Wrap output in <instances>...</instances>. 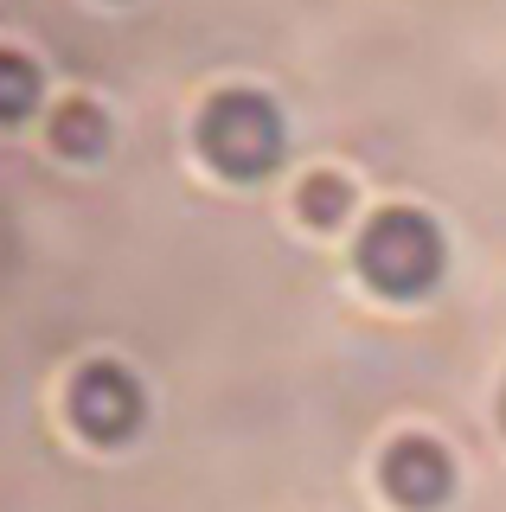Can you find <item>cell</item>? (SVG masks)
<instances>
[{
  "label": "cell",
  "mask_w": 506,
  "mask_h": 512,
  "mask_svg": "<svg viewBox=\"0 0 506 512\" xmlns=\"http://www.w3.org/2000/svg\"><path fill=\"white\" fill-rule=\"evenodd\" d=\"M359 276L378 295H423L442 276V231L417 205H385L372 212V224L359 231Z\"/></svg>",
  "instance_id": "cell-1"
},
{
  "label": "cell",
  "mask_w": 506,
  "mask_h": 512,
  "mask_svg": "<svg viewBox=\"0 0 506 512\" xmlns=\"http://www.w3.org/2000/svg\"><path fill=\"white\" fill-rule=\"evenodd\" d=\"M295 212H302L308 224H340L346 212H353V180L346 173H308L302 186H295Z\"/></svg>",
  "instance_id": "cell-7"
},
{
  "label": "cell",
  "mask_w": 506,
  "mask_h": 512,
  "mask_svg": "<svg viewBox=\"0 0 506 512\" xmlns=\"http://www.w3.org/2000/svg\"><path fill=\"white\" fill-rule=\"evenodd\" d=\"M71 423L84 429L90 442H122V436H135V423H141V384L122 372V365H84V372L71 378Z\"/></svg>",
  "instance_id": "cell-3"
},
{
  "label": "cell",
  "mask_w": 506,
  "mask_h": 512,
  "mask_svg": "<svg viewBox=\"0 0 506 512\" xmlns=\"http://www.w3.org/2000/svg\"><path fill=\"white\" fill-rule=\"evenodd\" d=\"M199 154L225 180H257L282 160V116L257 90H225L199 109Z\"/></svg>",
  "instance_id": "cell-2"
},
{
  "label": "cell",
  "mask_w": 506,
  "mask_h": 512,
  "mask_svg": "<svg viewBox=\"0 0 506 512\" xmlns=\"http://www.w3.org/2000/svg\"><path fill=\"white\" fill-rule=\"evenodd\" d=\"M378 480H385V493L398 506L410 512H430L449 500V487H455V468H449V455L430 442V436H398L385 448V468H378Z\"/></svg>",
  "instance_id": "cell-4"
},
{
  "label": "cell",
  "mask_w": 506,
  "mask_h": 512,
  "mask_svg": "<svg viewBox=\"0 0 506 512\" xmlns=\"http://www.w3.org/2000/svg\"><path fill=\"white\" fill-rule=\"evenodd\" d=\"M39 96H45L39 64L26 58V52H7V45H0V122L33 116V109H39Z\"/></svg>",
  "instance_id": "cell-6"
},
{
  "label": "cell",
  "mask_w": 506,
  "mask_h": 512,
  "mask_svg": "<svg viewBox=\"0 0 506 512\" xmlns=\"http://www.w3.org/2000/svg\"><path fill=\"white\" fill-rule=\"evenodd\" d=\"M500 410H506V404H500Z\"/></svg>",
  "instance_id": "cell-8"
},
{
  "label": "cell",
  "mask_w": 506,
  "mask_h": 512,
  "mask_svg": "<svg viewBox=\"0 0 506 512\" xmlns=\"http://www.w3.org/2000/svg\"><path fill=\"white\" fill-rule=\"evenodd\" d=\"M45 135H52V148L65 160H97L109 148V122L90 96H65V103L52 109V122H45Z\"/></svg>",
  "instance_id": "cell-5"
}]
</instances>
